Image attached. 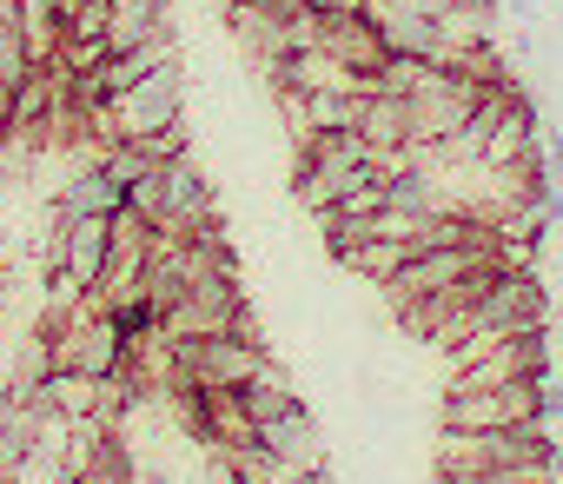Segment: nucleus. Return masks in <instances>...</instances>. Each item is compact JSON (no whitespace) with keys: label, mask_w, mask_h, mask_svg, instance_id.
I'll list each match as a JSON object with an SVG mask.
<instances>
[{"label":"nucleus","mask_w":563,"mask_h":484,"mask_svg":"<svg viewBox=\"0 0 563 484\" xmlns=\"http://www.w3.org/2000/svg\"><path fill=\"white\" fill-rule=\"evenodd\" d=\"M556 372H563V359H556Z\"/></svg>","instance_id":"obj_24"},{"label":"nucleus","mask_w":563,"mask_h":484,"mask_svg":"<svg viewBox=\"0 0 563 484\" xmlns=\"http://www.w3.org/2000/svg\"><path fill=\"white\" fill-rule=\"evenodd\" d=\"M27 74H34V61H27V47H21L14 21H0V80H8V87H21Z\"/></svg>","instance_id":"obj_21"},{"label":"nucleus","mask_w":563,"mask_h":484,"mask_svg":"<svg viewBox=\"0 0 563 484\" xmlns=\"http://www.w3.org/2000/svg\"><path fill=\"white\" fill-rule=\"evenodd\" d=\"M173 34V0H113V28H107V47L126 54L140 41H159Z\"/></svg>","instance_id":"obj_13"},{"label":"nucleus","mask_w":563,"mask_h":484,"mask_svg":"<svg viewBox=\"0 0 563 484\" xmlns=\"http://www.w3.org/2000/svg\"><path fill=\"white\" fill-rule=\"evenodd\" d=\"M319 47H325L345 74H365V80H372V74L385 67V54H391V47H385V34H378V21H372L365 8H358V14H325Z\"/></svg>","instance_id":"obj_9"},{"label":"nucleus","mask_w":563,"mask_h":484,"mask_svg":"<svg viewBox=\"0 0 563 484\" xmlns=\"http://www.w3.org/2000/svg\"><path fill=\"white\" fill-rule=\"evenodd\" d=\"M358 133L372 140V153H385V166L411 146V107L398 100V94H365V113H358Z\"/></svg>","instance_id":"obj_12"},{"label":"nucleus","mask_w":563,"mask_h":484,"mask_svg":"<svg viewBox=\"0 0 563 484\" xmlns=\"http://www.w3.org/2000/svg\"><path fill=\"white\" fill-rule=\"evenodd\" d=\"M306 8H312V14H358L365 0H306Z\"/></svg>","instance_id":"obj_22"},{"label":"nucleus","mask_w":563,"mask_h":484,"mask_svg":"<svg viewBox=\"0 0 563 484\" xmlns=\"http://www.w3.org/2000/svg\"><path fill=\"white\" fill-rule=\"evenodd\" d=\"M107 28H113V0H80V8L60 21L67 41H107Z\"/></svg>","instance_id":"obj_19"},{"label":"nucleus","mask_w":563,"mask_h":484,"mask_svg":"<svg viewBox=\"0 0 563 484\" xmlns=\"http://www.w3.org/2000/svg\"><path fill=\"white\" fill-rule=\"evenodd\" d=\"M550 326L537 332H504V339H464L451 345V385L484 392V385H517V378H550Z\"/></svg>","instance_id":"obj_1"},{"label":"nucleus","mask_w":563,"mask_h":484,"mask_svg":"<svg viewBox=\"0 0 563 484\" xmlns=\"http://www.w3.org/2000/svg\"><path fill=\"white\" fill-rule=\"evenodd\" d=\"M537 392L543 378H517V385H484V392H457L444 385L438 398V431H510V425H537Z\"/></svg>","instance_id":"obj_5"},{"label":"nucleus","mask_w":563,"mask_h":484,"mask_svg":"<svg viewBox=\"0 0 563 484\" xmlns=\"http://www.w3.org/2000/svg\"><path fill=\"white\" fill-rule=\"evenodd\" d=\"M120 206H126V186L100 160H87L80 173H67V186L54 199V219H87V212H120Z\"/></svg>","instance_id":"obj_11"},{"label":"nucleus","mask_w":563,"mask_h":484,"mask_svg":"<svg viewBox=\"0 0 563 484\" xmlns=\"http://www.w3.org/2000/svg\"><path fill=\"white\" fill-rule=\"evenodd\" d=\"M556 431L537 425H510V431H438V471L471 477V471H523V464H550Z\"/></svg>","instance_id":"obj_2"},{"label":"nucleus","mask_w":563,"mask_h":484,"mask_svg":"<svg viewBox=\"0 0 563 484\" xmlns=\"http://www.w3.org/2000/svg\"><path fill=\"white\" fill-rule=\"evenodd\" d=\"M113 120H120V140H153V133L186 127V74H179V61L146 74V80H133L113 100Z\"/></svg>","instance_id":"obj_8"},{"label":"nucleus","mask_w":563,"mask_h":484,"mask_svg":"<svg viewBox=\"0 0 563 484\" xmlns=\"http://www.w3.org/2000/svg\"><path fill=\"white\" fill-rule=\"evenodd\" d=\"M490 260H504V253H497V246H431V253H411V260L385 279V299H391V312H405V306H418V299H431V293L471 279V273L490 266Z\"/></svg>","instance_id":"obj_7"},{"label":"nucleus","mask_w":563,"mask_h":484,"mask_svg":"<svg viewBox=\"0 0 563 484\" xmlns=\"http://www.w3.org/2000/svg\"><path fill=\"white\" fill-rule=\"evenodd\" d=\"M206 458H212V471H206V484H239V471H232V464H225L219 451H206Z\"/></svg>","instance_id":"obj_23"},{"label":"nucleus","mask_w":563,"mask_h":484,"mask_svg":"<svg viewBox=\"0 0 563 484\" xmlns=\"http://www.w3.org/2000/svg\"><path fill=\"white\" fill-rule=\"evenodd\" d=\"M47 418H67V425H80V418H93L100 411V385L93 378H80V372H47V385H41V398H34Z\"/></svg>","instance_id":"obj_15"},{"label":"nucleus","mask_w":563,"mask_h":484,"mask_svg":"<svg viewBox=\"0 0 563 484\" xmlns=\"http://www.w3.org/2000/svg\"><path fill=\"white\" fill-rule=\"evenodd\" d=\"M179 61V34H159V41H140V47H126V54H113L107 61V74H100V87H107V100H120L133 80H146V74H159V67H173Z\"/></svg>","instance_id":"obj_14"},{"label":"nucleus","mask_w":563,"mask_h":484,"mask_svg":"<svg viewBox=\"0 0 563 484\" xmlns=\"http://www.w3.org/2000/svg\"><path fill=\"white\" fill-rule=\"evenodd\" d=\"M14 34H21V47H27V61L34 67H54V54H60V14L47 8V0H21L14 8Z\"/></svg>","instance_id":"obj_17"},{"label":"nucleus","mask_w":563,"mask_h":484,"mask_svg":"<svg viewBox=\"0 0 563 484\" xmlns=\"http://www.w3.org/2000/svg\"><path fill=\"white\" fill-rule=\"evenodd\" d=\"M239 405H245V418L252 425H272V418H286V411H299L306 398L292 392V378L286 372H278V365H265L252 385H239Z\"/></svg>","instance_id":"obj_16"},{"label":"nucleus","mask_w":563,"mask_h":484,"mask_svg":"<svg viewBox=\"0 0 563 484\" xmlns=\"http://www.w3.org/2000/svg\"><path fill=\"white\" fill-rule=\"evenodd\" d=\"M431 484H556V471H550V464H523V471H471V477L438 471Z\"/></svg>","instance_id":"obj_20"},{"label":"nucleus","mask_w":563,"mask_h":484,"mask_svg":"<svg viewBox=\"0 0 563 484\" xmlns=\"http://www.w3.org/2000/svg\"><path fill=\"white\" fill-rule=\"evenodd\" d=\"M405 260H411V246H405V239H358V246H345V253H339V266L365 273L372 286H385V279H391Z\"/></svg>","instance_id":"obj_18"},{"label":"nucleus","mask_w":563,"mask_h":484,"mask_svg":"<svg viewBox=\"0 0 563 484\" xmlns=\"http://www.w3.org/2000/svg\"><path fill=\"white\" fill-rule=\"evenodd\" d=\"M537 326H550V293H543V279H537L530 266H504L497 286L464 312V326H457L451 345H464V339H504V332H537ZM451 345H444V352H451Z\"/></svg>","instance_id":"obj_3"},{"label":"nucleus","mask_w":563,"mask_h":484,"mask_svg":"<svg viewBox=\"0 0 563 484\" xmlns=\"http://www.w3.org/2000/svg\"><path fill=\"white\" fill-rule=\"evenodd\" d=\"M166 339H212V332H245L258 339V319L245 312V293H239V273H206L166 319H159Z\"/></svg>","instance_id":"obj_6"},{"label":"nucleus","mask_w":563,"mask_h":484,"mask_svg":"<svg viewBox=\"0 0 563 484\" xmlns=\"http://www.w3.org/2000/svg\"><path fill=\"white\" fill-rule=\"evenodd\" d=\"M47 339V359H54V372H80V378H93V385H107L120 365H126V339H120V326H113V312H100V306H74L54 332H41Z\"/></svg>","instance_id":"obj_4"},{"label":"nucleus","mask_w":563,"mask_h":484,"mask_svg":"<svg viewBox=\"0 0 563 484\" xmlns=\"http://www.w3.org/2000/svg\"><path fill=\"white\" fill-rule=\"evenodd\" d=\"M258 444L278 451L292 471H325V438H319V418L306 405L286 411V418H272V425H258Z\"/></svg>","instance_id":"obj_10"}]
</instances>
